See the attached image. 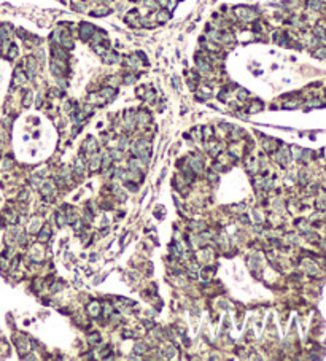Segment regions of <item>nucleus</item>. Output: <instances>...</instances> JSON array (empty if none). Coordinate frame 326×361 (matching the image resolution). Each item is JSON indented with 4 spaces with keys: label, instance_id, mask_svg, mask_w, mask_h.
<instances>
[{
    "label": "nucleus",
    "instance_id": "obj_1",
    "mask_svg": "<svg viewBox=\"0 0 326 361\" xmlns=\"http://www.w3.org/2000/svg\"><path fill=\"white\" fill-rule=\"evenodd\" d=\"M94 32H96L94 26L89 24V23H83V24L80 26V37H81L83 40H89V38L94 35Z\"/></svg>",
    "mask_w": 326,
    "mask_h": 361
},
{
    "label": "nucleus",
    "instance_id": "obj_2",
    "mask_svg": "<svg viewBox=\"0 0 326 361\" xmlns=\"http://www.w3.org/2000/svg\"><path fill=\"white\" fill-rule=\"evenodd\" d=\"M236 11H237V16H239L240 19H244V21H250V19L254 18L253 10L247 8V6H240V8H236Z\"/></svg>",
    "mask_w": 326,
    "mask_h": 361
},
{
    "label": "nucleus",
    "instance_id": "obj_3",
    "mask_svg": "<svg viewBox=\"0 0 326 361\" xmlns=\"http://www.w3.org/2000/svg\"><path fill=\"white\" fill-rule=\"evenodd\" d=\"M35 72H37V62L33 58H29L27 59V75H29L30 80L35 78Z\"/></svg>",
    "mask_w": 326,
    "mask_h": 361
},
{
    "label": "nucleus",
    "instance_id": "obj_4",
    "mask_svg": "<svg viewBox=\"0 0 326 361\" xmlns=\"http://www.w3.org/2000/svg\"><path fill=\"white\" fill-rule=\"evenodd\" d=\"M309 8L314 11H320L323 8V2L321 0H309Z\"/></svg>",
    "mask_w": 326,
    "mask_h": 361
},
{
    "label": "nucleus",
    "instance_id": "obj_5",
    "mask_svg": "<svg viewBox=\"0 0 326 361\" xmlns=\"http://www.w3.org/2000/svg\"><path fill=\"white\" fill-rule=\"evenodd\" d=\"M115 94H116V89H115V88H103V89L100 91V96L105 97V99H111Z\"/></svg>",
    "mask_w": 326,
    "mask_h": 361
},
{
    "label": "nucleus",
    "instance_id": "obj_6",
    "mask_svg": "<svg viewBox=\"0 0 326 361\" xmlns=\"http://www.w3.org/2000/svg\"><path fill=\"white\" fill-rule=\"evenodd\" d=\"M118 54L116 53H108L107 56H103V62L105 64H113V62H118Z\"/></svg>",
    "mask_w": 326,
    "mask_h": 361
},
{
    "label": "nucleus",
    "instance_id": "obj_7",
    "mask_svg": "<svg viewBox=\"0 0 326 361\" xmlns=\"http://www.w3.org/2000/svg\"><path fill=\"white\" fill-rule=\"evenodd\" d=\"M169 18H170V13H169L167 10H161L159 11V15H158V21H159V23H166Z\"/></svg>",
    "mask_w": 326,
    "mask_h": 361
},
{
    "label": "nucleus",
    "instance_id": "obj_8",
    "mask_svg": "<svg viewBox=\"0 0 326 361\" xmlns=\"http://www.w3.org/2000/svg\"><path fill=\"white\" fill-rule=\"evenodd\" d=\"M314 32H315V35H317L318 38H326V29H324V27H321V26H317Z\"/></svg>",
    "mask_w": 326,
    "mask_h": 361
},
{
    "label": "nucleus",
    "instance_id": "obj_9",
    "mask_svg": "<svg viewBox=\"0 0 326 361\" xmlns=\"http://www.w3.org/2000/svg\"><path fill=\"white\" fill-rule=\"evenodd\" d=\"M314 56H315V58H318V59H324V58H326V46L318 48L317 51L314 53Z\"/></svg>",
    "mask_w": 326,
    "mask_h": 361
},
{
    "label": "nucleus",
    "instance_id": "obj_10",
    "mask_svg": "<svg viewBox=\"0 0 326 361\" xmlns=\"http://www.w3.org/2000/svg\"><path fill=\"white\" fill-rule=\"evenodd\" d=\"M84 146H88L89 148V151H96L97 150V145H96V140L93 138V137H91L88 142H86V143H84Z\"/></svg>",
    "mask_w": 326,
    "mask_h": 361
},
{
    "label": "nucleus",
    "instance_id": "obj_11",
    "mask_svg": "<svg viewBox=\"0 0 326 361\" xmlns=\"http://www.w3.org/2000/svg\"><path fill=\"white\" fill-rule=\"evenodd\" d=\"M15 83H16V84H23V83H24V75L21 73V70H18L16 75H15Z\"/></svg>",
    "mask_w": 326,
    "mask_h": 361
},
{
    "label": "nucleus",
    "instance_id": "obj_12",
    "mask_svg": "<svg viewBox=\"0 0 326 361\" xmlns=\"http://www.w3.org/2000/svg\"><path fill=\"white\" fill-rule=\"evenodd\" d=\"M46 236H49V229H48V226H45V228H43V231L40 232L38 239H40V240H46Z\"/></svg>",
    "mask_w": 326,
    "mask_h": 361
},
{
    "label": "nucleus",
    "instance_id": "obj_13",
    "mask_svg": "<svg viewBox=\"0 0 326 361\" xmlns=\"http://www.w3.org/2000/svg\"><path fill=\"white\" fill-rule=\"evenodd\" d=\"M138 78V76H135V75H126V78H124V83L126 84H132L134 81H135Z\"/></svg>",
    "mask_w": 326,
    "mask_h": 361
},
{
    "label": "nucleus",
    "instance_id": "obj_14",
    "mask_svg": "<svg viewBox=\"0 0 326 361\" xmlns=\"http://www.w3.org/2000/svg\"><path fill=\"white\" fill-rule=\"evenodd\" d=\"M30 100H32V93H30V91H27L26 97H24V105H26V107H29V105H30Z\"/></svg>",
    "mask_w": 326,
    "mask_h": 361
},
{
    "label": "nucleus",
    "instance_id": "obj_15",
    "mask_svg": "<svg viewBox=\"0 0 326 361\" xmlns=\"http://www.w3.org/2000/svg\"><path fill=\"white\" fill-rule=\"evenodd\" d=\"M145 5L148 8H158V3H156L154 0H145Z\"/></svg>",
    "mask_w": 326,
    "mask_h": 361
},
{
    "label": "nucleus",
    "instance_id": "obj_16",
    "mask_svg": "<svg viewBox=\"0 0 326 361\" xmlns=\"http://www.w3.org/2000/svg\"><path fill=\"white\" fill-rule=\"evenodd\" d=\"M16 54H18V48H16L15 45H13V46H11V53L8 54V58H10V59H13V58H15Z\"/></svg>",
    "mask_w": 326,
    "mask_h": 361
},
{
    "label": "nucleus",
    "instance_id": "obj_17",
    "mask_svg": "<svg viewBox=\"0 0 326 361\" xmlns=\"http://www.w3.org/2000/svg\"><path fill=\"white\" fill-rule=\"evenodd\" d=\"M174 86H175L177 89H180V81H178V78H174Z\"/></svg>",
    "mask_w": 326,
    "mask_h": 361
},
{
    "label": "nucleus",
    "instance_id": "obj_18",
    "mask_svg": "<svg viewBox=\"0 0 326 361\" xmlns=\"http://www.w3.org/2000/svg\"><path fill=\"white\" fill-rule=\"evenodd\" d=\"M132 2H135V0H132Z\"/></svg>",
    "mask_w": 326,
    "mask_h": 361
}]
</instances>
